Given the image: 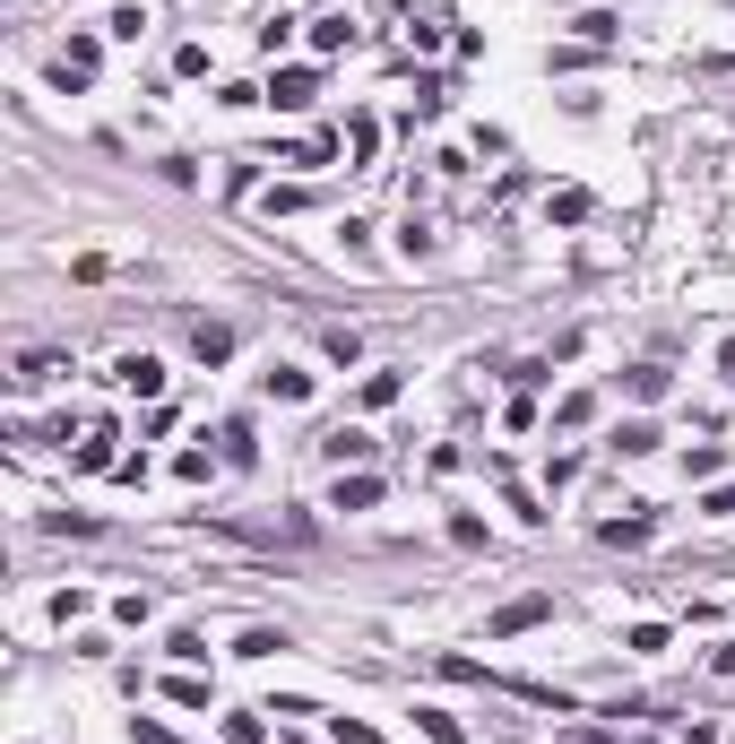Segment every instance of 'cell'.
<instances>
[{
    "instance_id": "cell-1",
    "label": "cell",
    "mask_w": 735,
    "mask_h": 744,
    "mask_svg": "<svg viewBox=\"0 0 735 744\" xmlns=\"http://www.w3.org/2000/svg\"><path fill=\"white\" fill-rule=\"evenodd\" d=\"M312 96H321V70H303V61H294V70H277V79H268V105H277V113H303V105H312Z\"/></svg>"
},
{
    "instance_id": "cell-2",
    "label": "cell",
    "mask_w": 735,
    "mask_h": 744,
    "mask_svg": "<svg viewBox=\"0 0 735 744\" xmlns=\"http://www.w3.org/2000/svg\"><path fill=\"white\" fill-rule=\"evenodd\" d=\"M545 615H554V598H510V607H502L485 632H493V640H510V632H537Z\"/></svg>"
},
{
    "instance_id": "cell-3",
    "label": "cell",
    "mask_w": 735,
    "mask_h": 744,
    "mask_svg": "<svg viewBox=\"0 0 735 744\" xmlns=\"http://www.w3.org/2000/svg\"><path fill=\"white\" fill-rule=\"evenodd\" d=\"M113 381H122L130 398H165V364H156V356H122V364H113Z\"/></svg>"
},
{
    "instance_id": "cell-4",
    "label": "cell",
    "mask_w": 735,
    "mask_h": 744,
    "mask_svg": "<svg viewBox=\"0 0 735 744\" xmlns=\"http://www.w3.org/2000/svg\"><path fill=\"white\" fill-rule=\"evenodd\" d=\"M372 502H381V477H364V468L329 485V511H372Z\"/></svg>"
},
{
    "instance_id": "cell-5",
    "label": "cell",
    "mask_w": 735,
    "mask_h": 744,
    "mask_svg": "<svg viewBox=\"0 0 735 744\" xmlns=\"http://www.w3.org/2000/svg\"><path fill=\"white\" fill-rule=\"evenodd\" d=\"M191 356H200V364H226V356H234V329H226V321H200V329H191Z\"/></svg>"
},
{
    "instance_id": "cell-6",
    "label": "cell",
    "mask_w": 735,
    "mask_h": 744,
    "mask_svg": "<svg viewBox=\"0 0 735 744\" xmlns=\"http://www.w3.org/2000/svg\"><path fill=\"white\" fill-rule=\"evenodd\" d=\"M321 451H329L338 468H364V459H372V442L356 433V424H338V433H321Z\"/></svg>"
},
{
    "instance_id": "cell-7",
    "label": "cell",
    "mask_w": 735,
    "mask_h": 744,
    "mask_svg": "<svg viewBox=\"0 0 735 744\" xmlns=\"http://www.w3.org/2000/svg\"><path fill=\"white\" fill-rule=\"evenodd\" d=\"M571 35H580V44H598V52H606L614 35H623V17H614V9H580V17H571Z\"/></svg>"
},
{
    "instance_id": "cell-8",
    "label": "cell",
    "mask_w": 735,
    "mask_h": 744,
    "mask_svg": "<svg viewBox=\"0 0 735 744\" xmlns=\"http://www.w3.org/2000/svg\"><path fill=\"white\" fill-rule=\"evenodd\" d=\"M347 44H356V17H338V9L312 17V52H347Z\"/></svg>"
},
{
    "instance_id": "cell-9",
    "label": "cell",
    "mask_w": 735,
    "mask_h": 744,
    "mask_svg": "<svg viewBox=\"0 0 735 744\" xmlns=\"http://www.w3.org/2000/svg\"><path fill=\"white\" fill-rule=\"evenodd\" d=\"M649 451H658V424H640V416H631V424L614 433V459H649Z\"/></svg>"
},
{
    "instance_id": "cell-10",
    "label": "cell",
    "mask_w": 735,
    "mask_h": 744,
    "mask_svg": "<svg viewBox=\"0 0 735 744\" xmlns=\"http://www.w3.org/2000/svg\"><path fill=\"white\" fill-rule=\"evenodd\" d=\"M268 398H277V407H294V398H312V372L277 364V372H268Z\"/></svg>"
},
{
    "instance_id": "cell-11",
    "label": "cell",
    "mask_w": 735,
    "mask_h": 744,
    "mask_svg": "<svg viewBox=\"0 0 735 744\" xmlns=\"http://www.w3.org/2000/svg\"><path fill=\"white\" fill-rule=\"evenodd\" d=\"M545 217H554V226H580V217H589V191H554Z\"/></svg>"
},
{
    "instance_id": "cell-12",
    "label": "cell",
    "mask_w": 735,
    "mask_h": 744,
    "mask_svg": "<svg viewBox=\"0 0 735 744\" xmlns=\"http://www.w3.org/2000/svg\"><path fill=\"white\" fill-rule=\"evenodd\" d=\"M79 468H113V424H96V433L79 442Z\"/></svg>"
},
{
    "instance_id": "cell-13",
    "label": "cell",
    "mask_w": 735,
    "mask_h": 744,
    "mask_svg": "<svg viewBox=\"0 0 735 744\" xmlns=\"http://www.w3.org/2000/svg\"><path fill=\"white\" fill-rule=\"evenodd\" d=\"M277 649H286V632H243V640H234V658H251V667L277 658Z\"/></svg>"
},
{
    "instance_id": "cell-14",
    "label": "cell",
    "mask_w": 735,
    "mask_h": 744,
    "mask_svg": "<svg viewBox=\"0 0 735 744\" xmlns=\"http://www.w3.org/2000/svg\"><path fill=\"white\" fill-rule=\"evenodd\" d=\"M415 719H424V736H433V744H468V728H459L450 710H415Z\"/></svg>"
},
{
    "instance_id": "cell-15",
    "label": "cell",
    "mask_w": 735,
    "mask_h": 744,
    "mask_svg": "<svg viewBox=\"0 0 735 744\" xmlns=\"http://www.w3.org/2000/svg\"><path fill=\"white\" fill-rule=\"evenodd\" d=\"M294 208H312V191H303V182H277V191H268V217H294Z\"/></svg>"
},
{
    "instance_id": "cell-16",
    "label": "cell",
    "mask_w": 735,
    "mask_h": 744,
    "mask_svg": "<svg viewBox=\"0 0 735 744\" xmlns=\"http://www.w3.org/2000/svg\"><path fill=\"white\" fill-rule=\"evenodd\" d=\"M165 693H173V701H182V710H208V684H200V675H191V667H182V675H173V684H165Z\"/></svg>"
},
{
    "instance_id": "cell-17",
    "label": "cell",
    "mask_w": 735,
    "mask_h": 744,
    "mask_svg": "<svg viewBox=\"0 0 735 744\" xmlns=\"http://www.w3.org/2000/svg\"><path fill=\"white\" fill-rule=\"evenodd\" d=\"M226 744H268V728H260V710H234V719H226Z\"/></svg>"
},
{
    "instance_id": "cell-18",
    "label": "cell",
    "mask_w": 735,
    "mask_h": 744,
    "mask_svg": "<svg viewBox=\"0 0 735 744\" xmlns=\"http://www.w3.org/2000/svg\"><path fill=\"white\" fill-rule=\"evenodd\" d=\"M631 381V398H666V364H640V372H623Z\"/></svg>"
},
{
    "instance_id": "cell-19",
    "label": "cell",
    "mask_w": 735,
    "mask_h": 744,
    "mask_svg": "<svg viewBox=\"0 0 735 744\" xmlns=\"http://www.w3.org/2000/svg\"><path fill=\"white\" fill-rule=\"evenodd\" d=\"M113 35H122V44H138V35H147V9H138V0H122V9H113Z\"/></svg>"
},
{
    "instance_id": "cell-20",
    "label": "cell",
    "mask_w": 735,
    "mask_h": 744,
    "mask_svg": "<svg viewBox=\"0 0 735 744\" xmlns=\"http://www.w3.org/2000/svg\"><path fill=\"white\" fill-rule=\"evenodd\" d=\"M165 649H173V658H182V667H200V658H208V640H200V632H191V623H182V632H173V640H165Z\"/></svg>"
},
{
    "instance_id": "cell-21",
    "label": "cell",
    "mask_w": 735,
    "mask_h": 744,
    "mask_svg": "<svg viewBox=\"0 0 735 744\" xmlns=\"http://www.w3.org/2000/svg\"><path fill=\"white\" fill-rule=\"evenodd\" d=\"M347 147H356V156H372V147H381V122H372V113H356V122H347Z\"/></svg>"
},
{
    "instance_id": "cell-22",
    "label": "cell",
    "mask_w": 735,
    "mask_h": 744,
    "mask_svg": "<svg viewBox=\"0 0 735 744\" xmlns=\"http://www.w3.org/2000/svg\"><path fill=\"white\" fill-rule=\"evenodd\" d=\"M606 545H649V519H606Z\"/></svg>"
},
{
    "instance_id": "cell-23",
    "label": "cell",
    "mask_w": 735,
    "mask_h": 744,
    "mask_svg": "<svg viewBox=\"0 0 735 744\" xmlns=\"http://www.w3.org/2000/svg\"><path fill=\"white\" fill-rule=\"evenodd\" d=\"M398 398V372H364V407H389Z\"/></svg>"
},
{
    "instance_id": "cell-24",
    "label": "cell",
    "mask_w": 735,
    "mask_h": 744,
    "mask_svg": "<svg viewBox=\"0 0 735 744\" xmlns=\"http://www.w3.org/2000/svg\"><path fill=\"white\" fill-rule=\"evenodd\" d=\"M130 744H182V736H173L165 719H130Z\"/></svg>"
},
{
    "instance_id": "cell-25",
    "label": "cell",
    "mask_w": 735,
    "mask_h": 744,
    "mask_svg": "<svg viewBox=\"0 0 735 744\" xmlns=\"http://www.w3.org/2000/svg\"><path fill=\"white\" fill-rule=\"evenodd\" d=\"M329 736H338V744H381V736L364 728V719H329Z\"/></svg>"
},
{
    "instance_id": "cell-26",
    "label": "cell",
    "mask_w": 735,
    "mask_h": 744,
    "mask_svg": "<svg viewBox=\"0 0 735 744\" xmlns=\"http://www.w3.org/2000/svg\"><path fill=\"white\" fill-rule=\"evenodd\" d=\"M735 511V485H710V519H727Z\"/></svg>"
},
{
    "instance_id": "cell-27",
    "label": "cell",
    "mask_w": 735,
    "mask_h": 744,
    "mask_svg": "<svg viewBox=\"0 0 735 744\" xmlns=\"http://www.w3.org/2000/svg\"><path fill=\"white\" fill-rule=\"evenodd\" d=\"M710 667H719V675H735V640H719V649H710Z\"/></svg>"
},
{
    "instance_id": "cell-28",
    "label": "cell",
    "mask_w": 735,
    "mask_h": 744,
    "mask_svg": "<svg viewBox=\"0 0 735 744\" xmlns=\"http://www.w3.org/2000/svg\"><path fill=\"white\" fill-rule=\"evenodd\" d=\"M719 372H727V381H735V338H727V347H719Z\"/></svg>"
}]
</instances>
